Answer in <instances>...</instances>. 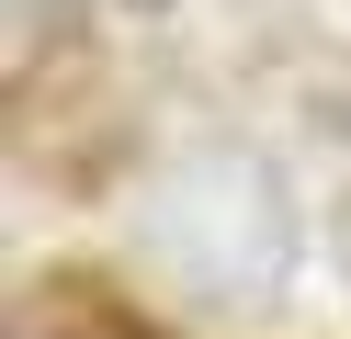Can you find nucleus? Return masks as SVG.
Returning a JSON list of instances; mask_svg holds the SVG:
<instances>
[{"instance_id": "f257e3e1", "label": "nucleus", "mask_w": 351, "mask_h": 339, "mask_svg": "<svg viewBox=\"0 0 351 339\" xmlns=\"http://www.w3.org/2000/svg\"><path fill=\"white\" fill-rule=\"evenodd\" d=\"M136 249L182 305L215 316H261L295 283V203H283V170L238 136H204V147L159 158L136 192Z\"/></svg>"}, {"instance_id": "7ed1b4c3", "label": "nucleus", "mask_w": 351, "mask_h": 339, "mask_svg": "<svg viewBox=\"0 0 351 339\" xmlns=\"http://www.w3.org/2000/svg\"><path fill=\"white\" fill-rule=\"evenodd\" d=\"M328 125H351V79H340V90H328Z\"/></svg>"}, {"instance_id": "39448f33", "label": "nucleus", "mask_w": 351, "mask_h": 339, "mask_svg": "<svg viewBox=\"0 0 351 339\" xmlns=\"http://www.w3.org/2000/svg\"><path fill=\"white\" fill-rule=\"evenodd\" d=\"M125 12H159V0H125Z\"/></svg>"}, {"instance_id": "f03ea898", "label": "nucleus", "mask_w": 351, "mask_h": 339, "mask_svg": "<svg viewBox=\"0 0 351 339\" xmlns=\"http://www.w3.org/2000/svg\"><path fill=\"white\" fill-rule=\"evenodd\" d=\"M12 339H114V316H102V305H80L69 283H46V294H23Z\"/></svg>"}, {"instance_id": "20e7f679", "label": "nucleus", "mask_w": 351, "mask_h": 339, "mask_svg": "<svg viewBox=\"0 0 351 339\" xmlns=\"http://www.w3.org/2000/svg\"><path fill=\"white\" fill-rule=\"evenodd\" d=\"M340 283H351V203H340Z\"/></svg>"}]
</instances>
